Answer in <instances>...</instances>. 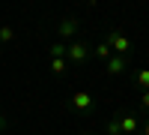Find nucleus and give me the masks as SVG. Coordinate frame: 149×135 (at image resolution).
<instances>
[{
	"label": "nucleus",
	"mask_w": 149,
	"mask_h": 135,
	"mask_svg": "<svg viewBox=\"0 0 149 135\" xmlns=\"http://www.w3.org/2000/svg\"><path fill=\"white\" fill-rule=\"evenodd\" d=\"M90 57H93V45H86V42H69V48H66L69 66H84Z\"/></svg>",
	"instance_id": "f257e3e1"
},
{
	"label": "nucleus",
	"mask_w": 149,
	"mask_h": 135,
	"mask_svg": "<svg viewBox=\"0 0 149 135\" xmlns=\"http://www.w3.org/2000/svg\"><path fill=\"white\" fill-rule=\"evenodd\" d=\"M104 42L110 45V51H113V54H119V57H125V54L131 51V39H128V36L122 33V30H110Z\"/></svg>",
	"instance_id": "f03ea898"
},
{
	"label": "nucleus",
	"mask_w": 149,
	"mask_h": 135,
	"mask_svg": "<svg viewBox=\"0 0 149 135\" xmlns=\"http://www.w3.org/2000/svg\"><path fill=\"white\" fill-rule=\"evenodd\" d=\"M72 111H78V114H90L93 111V105H95V99H93V93H86V90H78V93H72V99L66 102Z\"/></svg>",
	"instance_id": "7ed1b4c3"
},
{
	"label": "nucleus",
	"mask_w": 149,
	"mask_h": 135,
	"mask_svg": "<svg viewBox=\"0 0 149 135\" xmlns=\"http://www.w3.org/2000/svg\"><path fill=\"white\" fill-rule=\"evenodd\" d=\"M119 117V132L122 135H137L140 132V117L137 114H116Z\"/></svg>",
	"instance_id": "20e7f679"
},
{
	"label": "nucleus",
	"mask_w": 149,
	"mask_h": 135,
	"mask_svg": "<svg viewBox=\"0 0 149 135\" xmlns=\"http://www.w3.org/2000/svg\"><path fill=\"white\" fill-rule=\"evenodd\" d=\"M74 33H78V21H74V18H63V21L57 24V36H60V42L72 39Z\"/></svg>",
	"instance_id": "39448f33"
},
{
	"label": "nucleus",
	"mask_w": 149,
	"mask_h": 135,
	"mask_svg": "<svg viewBox=\"0 0 149 135\" xmlns=\"http://www.w3.org/2000/svg\"><path fill=\"white\" fill-rule=\"evenodd\" d=\"M125 69H128V63H125V57H119V54L104 60V72H107V75H122Z\"/></svg>",
	"instance_id": "423d86ee"
},
{
	"label": "nucleus",
	"mask_w": 149,
	"mask_h": 135,
	"mask_svg": "<svg viewBox=\"0 0 149 135\" xmlns=\"http://www.w3.org/2000/svg\"><path fill=\"white\" fill-rule=\"evenodd\" d=\"M51 72H54L57 78H63L66 72H69V60H66V57H57V60H51Z\"/></svg>",
	"instance_id": "0eeeda50"
},
{
	"label": "nucleus",
	"mask_w": 149,
	"mask_h": 135,
	"mask_svg": "<svg viewBox=\"0 0 149 135\" xmlns=\"http://www.w3.org/2000/svg\"><path fill=\"white\" fill-rule=\"evenodd\" d=\"M66 48H69V42H54V45H48V54H51V60H57V57H66Z\"/></svg>",
	"instance_id": "6e6552de"
},
{
	"label": "nucleus",
	"mask_w": 149,
	"mask_h": 135,
	"mask_svg": "<svg viewBox=\"0 0 149 135\" xmlns=\"http://www.w3.org/2000/svg\"><path fill=\"white\" fill-rule=\"evenodd\" d=\"M93 54H95L98 60H110V57H113V51H110V45H107V42H98V45L93 48Z\"/></svg>",
	"instance_id": "1a4fd4ad"
},
{
	"label": "nucleus",
	"mask_w": 149,
	"mask_h": 135,
	"mask_svg": "<svg viewBox=\"0 0 149 135\" xmlns=\"http://www.w3.org/2000/svg\"><path fill=\"white\" fill-rule=\"evenodd\" d=\"M134 84H137V87L146 93V90H149V69H140V72H134Z\"/></svg>",
	"instance_id": "9d476101"
},
{
	"label": "nucleus",
	"mask_w": 149,
	"mask_h": 135,
	"mask_svg": "<svg viewBox=\"0 0 149 135\" xmlns=\"http://www.w3.org/2000/svg\"><path fill=\"white\" fill-rule=\"evenodd\" d=\"M9 42H15V30L9 24H0V45H9Z\"/></svg>",
	"instance_id": "9b49d317"
},
{
	"label": "nucleus",
	"mask_w": 149,
	"mask_h": 135,
	"mask_svg": "<svg viewBox=\"0 0 149 135\" xmlns=\"http://www.w3.org/2000/svg\"><path fill=\"white\" fill-rule=\"evenodd\" d=\"M107 135H122V132H119V117L107 120Z\"/></svg>",
	"instance_id": "f8f14e48"
},
{
	"label": "nucleus",
	"mask_w": 149,
	"mask_h": 135,
	"mask_svg": "<svg viewBox=\"0 0 149 135\" xmlns=\"http://www.w3.org/2000/svg\"><path fill=\"white\" fill-rule=\"evenodd\" d=\"M140 111H143V114H149V90L140 96Z\"/></svg>",
	"instance_id": "ddd939ff"
},
{
	"label": "nucleus",
	"mask_w": 149,
	"mask_h": 135,
	"mask_svg": "<svg viewBox=\"0 0 149 135\" xmlns=\"http://www.w3.org/2000/svg\"><path fill=\"white\" fill-rule=\"evenodd\" d=\"M140 132H143V135H149V120H143V126H140Z\"/></svg>",
	"instance_id": "4468645a"
},
{
	"label": "nucleus",
	"mask_w": 149,
	"mask_h": 135,
	"mask_svg": "<svg viewBox=\"0 0 149 135\" xmlns=\"http://www.w3.org/2000/svg\"><path fill=\"white\" fill-rule=\"evenodd\" d=\"M6 129V117H3V111H0V132Z\"/></svg>",
	"instance_id": "2eb2a0df"
}]
</instances>
